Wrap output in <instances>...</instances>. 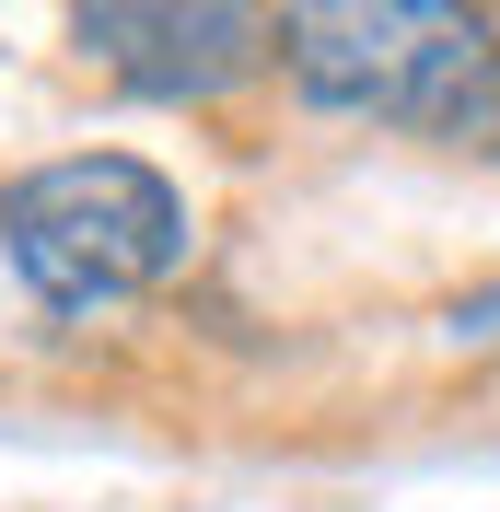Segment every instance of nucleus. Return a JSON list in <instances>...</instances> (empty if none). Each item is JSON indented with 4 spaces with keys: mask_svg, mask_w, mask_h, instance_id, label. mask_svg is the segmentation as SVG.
<instances>
[{
    "mask_svg": "<svg viewBox=\"0 0 500 512\" xmlns=\"http://www.w3.org/2000/svg\"><path fill=\"white\" fill-rule=\"evenodd\" d=\"M0 256L47 315H117L187 268V187L140 152H59L12 175Z\"/></svg>",
    "mask_w": 500,
    "mask_h": 512,
    "instance_id": "2",
    "label": "nucleus"
},
{
    "mask_svg": "<svg viewBox=\"0 0 500 512\" xmlns=\"http://www.w3.org/2000/svg\"><path fill=\"white\" fill-rule=\"evenodd\" d=\"M454 338H500V291H477V303H454Z\"/></svg>",
    "mask_w": 500,
    "mask_h": 512,
    "instance_id": "4",
    "label": "nucleus"
},
{
    "mask_svg": "<svg viewBox=\"0 0 500 512\" xmlns=\"http://www.w3.org/2000/svg\"><path fill=\"white\" fill-rule=\"evenodd\" d=\"M280 70L326 117L477 140L500 128V35L454 0H303L280 12Z\"/></svg>",
    "mask_w": 500,
    "mask_h": 512,
    "instance_id": "1",
    "label": "nucleus"
},
{
    "mask_svg": "<svg viewBox=\"0 0 500 512\" xmlns=\"http://www.w3.org/2000/svg\"><path fill=\"white\" fill-rule=\"evenodd\" d=\"M70 35L152 105H210L280 47V24L233 12V0H94V12H70Z\"/></svg>",
    "mask_w": 500,
    "mask_h": 512,
    "instance_id": "3",
    "label": "nucleus"
}]
</instances>
